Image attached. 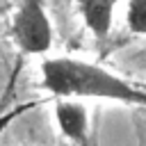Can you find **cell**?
<instances>
[{
    "instance_id": "6da1fadb",
    "label": "cell",
    "mask_w": 146,
    "mask_h": 146,
    "mask_svg": "<svg viewBox=\"0 0 146 146\" xmlns=\"http://www.w3.org/2000/svg\"><path fill=\"white\" fill-rule=\"evenodd\" d=\"M43 87L64 98H107L146 107V91L116 73L73 57H52L41 64Z\"/></svg>"
},
{
    "instance_id": "7a4b0ae2",
    "label": "cell",
    "mask_w": 146,
    "mask_h": 146,
    "mask_svg": "<svg viewBox=\"0 0 146 146\" xmlns=\"http://www.w3.org/2000/svg\"><path fill=\"white\" fill-rule=\"evenodd\" d=\"M11 34L16 46L23 52L39 55L46 52L52 43V27L41 0H23L18 11L14 14Z\"/></svg>"
},
{
    "instance_id": "3957f363",
    "label": "cell",
    "mask_w": 146,
    "mask_h": 146,
    "mask_svg": "<svg viewBox=\"0 0 146 146\" xmlns=\"http://www.w3.org/2000/svg\"><path fill=\"white\" fill-rule=\"evenodd\" d=\"M116 2L119 0H78V9L82 14L84 25L98 39H105L110 34Z\"/></svg>"
},
{
    "instance_id": "277c9868",
    "label": "cell",
    "mask_w": 146,
    "mask_h": 146,
    "mask_svg": "<svg viewBox=\"0 0 146 146\" xmlns=\"http://www.w3.org/2000/svg\"><path fill=\"white\" fill-rule=\"evenodd\" d=\"M57 125L71 141H84L87 137V110L75 100H59L55 107Z\"/></svg>"
},
{
    "instance_id": "5b68a950",
    "label": "cell",
    "mask_w": 146,
    "mask_h": 146,
    "mask_svg": "<svg viewBox=\"0 0 146 146\" xmlns=\"http://www.w3.org/2000/svg\"><path fill=\"white\" fill-rule=\"evenodd\" d=\"M128 27L135 34H146V0H128Z\"/></svg>"
},
{
    "instance_id": "8992f818",
    "label": "cell",
    "mask_w": 146,
    "mask_h": 146,
    "mask_svg": "<svg viewBox=\"0 0 146 146\" xmlns=\"http://www.w3.org/2000/svg\"><path fill=\"white\" fill-rule=\"evenodd\" d=\"M141 89H144V91H146V84H144V87H141Z\"/></svg>"
}]
</instances>
